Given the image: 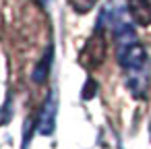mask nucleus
<instances>
[{
	"label": "nucleus",
	"instance_id": "f257e3e1",
	"mask_svg": "<svg viewBox=\"0 0 151 149\" xmlns=\"http://www.w3.org/2000/svg\"><path fill=\"white\" fill-rule=\"evenodd\" d=\"M118 62L122 68L126 71H132V73H139L145 62H147V52L145 48L139 44V42H124L118 46Z\"/></svg>",
	"mask_w": 151,
	"mask_h": 149
},
{
	"label": "nucleus",
	"instance_id": "f03ea898",
	"mask_svg": "<svg viewBox=\"0 0 151 149\" xmlns=\"http://www.w3.org/2000/svg\"><path fill=\"white\" fill-rule=\"evenodd\" d=\"M54 122H56V99H54V95H50L42 108V114H40V124H37L40 135L50 137L54 132Z\"/></svg>",
	"mask_w": 151,
	"mask_h": 149
},
{
	"label": "nucleus",
	"instance_id": "7ed1b4c3",
	"mask_svg": "<svg viewBox=\"0 0 151 149\" xmlns=\"http://www.w3.org/2000/svg\"><path fill=\"white\" fill-rule=\"evenodd\" d=\"M128 13L137 25H151V0H126Z\"/></svg>",
	"mask_w": 151,
	"mask_h": 149
},
{
	"label": "nucleus",
	"instance_id": "20e7f679",
	"mask_svg": "<svg viewBox=\"0 0 151 149\" xmlns=\"http://www.w3.org/2000/svg\"><path fill=\"white\" fill-rule=\"evenodd\" d=\"M104 37H101V33H95L91 40H89V44L85 46V54H83V60H85V64L87 66H95V64H99L101 60H104Z\"/></svg>",
	"mask_w": 151,
	"mask_h": 149
},
{
	"label": "nucleus",
	"instance_id": "39448f33",
	"mask_svg": "<svg viewBox=\"0 0 151 149\" xmlns=\"http://www.w3.org/2000/svg\"><path fill=\"white\" fill-rule=\"evenodd\" d=\"M52 58H54V50H52V46L46 50V54H44V58L37 62V66L33 68V81L37 83V85H42V83H46V79H48V75H50V66H52Z\"/></svg>",
	"mask_w": 151,
	"mask_h": 149
},
{
	"label": "nucleus",
	"instance_id": "423d86ee",
	"mask_svg": "<svg viewBox=\"0 0 151 149\" xmlns=\"http://www.w3.org/2000/svg\"><path fill=\"white\" fill-rule=\"evenodd\" d=\"M70 2V6L79 13V15H85V13H89L95 4H97V0H68Z\"/></svg>",
	"mask_w": 151,
	"mask_h": 149
},
{
	"label": "nucleus",
	"instance_id": "0eeeda50",
	"mask_svg": "<svg viewBox=\"0 0 151 149\" xmlns=\"http://www.w3.org/2000/svg\"><path fill=\"white\" fill-rule=\"evenodd\" d=\"M95 91H97V85H95L93 79H89V81L85 83V89H83V99H91V97L95 95Z\"/></svg>",
	"mask_w": 151,
	"mask_h": 149
},
{
	"label": "nucleus",
	"instance_id": "6e6552de",
	"mask_svg": "<svg viewBox=\"0 0 151 149\" xmlns=\"http://www.w3.org/2000/svg\"><path fill=\"white\" fill-rule=\"evenodd\" d=\"M40 2H42V4H46V0H40Z\"/></svg>",
	"mask_w": 151,
	"mask_h": 149
}]
</instances>
